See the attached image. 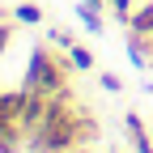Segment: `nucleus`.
<instances>
[{"instance_id":"f03ea898","label":"nucleus","mask_w":153,"mask_h":153,"mask_svg":"<svg viewBox=\"0 0 153 153\" xmlns=\"http://www.w3.org/2000/svg\"><path fill=\"white\" fill-rule=\"evenodd\" d=\"M68 55L60 60L51 47H34L30 60H26V76H22V89H34V94H47V98H55V94L68 89Z\"/></svg>"},{"instance_id":"20e7f679","label":"nucleus","mask_w":153,"mask_h":153,"mask_svg":"<svg viewBox=\"0 0 153 153\" xmlns=\"http://www.w3.org/2000/svg\"><path fill=\"white\" fill-rule=\"evenodd\" d=\"M128 64L136 68V72H145V68H153V38L149 34H136V30H128Z\"/></svg>"},{"instance_id":"9b49d317","label":"nucleus","mask_w":153,"mask_h":153,"mask_svg":"<svg viewBox=\"0 0 153 153\" xmlns=\"http://www.w3.org/2000/svg\"><path fill=\"white\" fill-rule=\"evenodd\" d=\"M13 22H17V26H43V9L30 4V0H22V4L13 9Z\"/></svg>"},{"instance_id":"423d86ee","label":"nucleus","mask_w":153,"mask_h":153,"mask_svg":"<svg viewBox=\"0 0 153 153\" xmlns=\"http://www.w3.org/2000/svg\"><path fill=\"white\" fill-rule=\"evenodd\" d=\"M22 119V89H13V94H0V123H17ZM22 128V123H17Z\"/></svg>"},{"instance_id":"9d476101","label":"nucleus","mask_w":153,"mask_h":153,"mask_svg":"<svg viewBox=\"0 0 153 153\" xmlns=\"http://www.w3.org/2000/svg\"><path fill=\"white\" fill-rule=\"evenodd\" d=\"M128 30H136V34H149V38H153V0H149V4H140L136 13H132Z\"/></svg>"},{"instance_id":"39448f33","label":"nucleus","mask_w":153,"mask_h":153,"mask_svg":"<svg viewBox=\"0 0 153 153\" xmlns=\"http://www.w3.org/2000/svg\"><path fill=\"white\" fill-rule=\"evenodd\" d=\"M123 132H128V140H132L136 153H153V136L145 132V123H140L136 111H123Z\"/></svg>"},{"instance_id":"ddd939ff","label":"nucleus","mask_w":153,"mask_h":153,"mask_svg":"<svg viewBox=\"0 0 153 153\" xmlns=\"http://www.w3.org/2000/svg\"><path fill=\"white\" fill-rule=\"evenodd\" d=\"M98 119H94V115L89 111H81V145H94V140H98Z\"/></svg>"},{"instance_id":"f8f14e48","label":"nucleus","mask_w":153,"mask_h":153,"mask_svg":"<svg viewBox=\"0 0 153 153\" xmlns=\"http://www.w3.org/2000/svg\"><path fill=\"white\" fill-rule=\"evenodd\" d=\"M106 13L115 17V22H132V13H136V4H132V0H106Z\"/></svg>"},{"instance_id":"7ed1b4c3","label":"nucleus","mask_w":153,"mask_h":153,"mask_svg":"<svg viewBox=\"0 0 153 153\" xmlns=\"http://www.w3.org/2000/svg\"><path fill=\"white\" fill-rule=\"evenodd\" d=\"M47 94H34V89H22V119H17V123H22V132H26V140H30V132L38 128V123H43V115H47Z\"/></svg>"},{"instance_id":"6e6552de","label":"nucleus","mask_w":153,"mask_h":153,"mask_svg":"<svg viewBox=\"0 0 153 153\" xmlns=\"http://www.w3.org/2000/svg\"><path fill=\"white\" fill-rule=\"evenodd\" d=\"M76 22H81L89 34H106V22H102V9H89V4H81L76 0Z\"/></svg>"},{"instance_id":"f3484780","label":"nucleus","mask_w":153,"mask_h":153,"mask_svg":"<svg viewBox=\"0 0 153 153\" xmlns=\"http://www.w3.org/2000/svg\"><path fill=\"white\" fill-rule=\"evenodd\" d=\"M81 4H89V9H102V13H106V0H81Z\"/></svg>"},{"instance_id":"0eeeda50","label":"nucleus","mask_w":153,"mask_h":153,"mask_svg":"<svg viewBox=\"0 0 153 153\" xmlns=\"http://www.w3.org/2000/svg\"><path fill=\"white\" fill-rule=\"evenodd\" d=\"M26 145V132L17 123H0V153H22Z\"/></svg>"},{"instance_id":"a211bd4d","label":"nucleus","mask_w":153,"mask_h":153,"mask_svg":"<svg viewBox=\"0 0 153 153\" xmlns=\"http://www.w3.org/2000/svg\"><path fill=\"white\" fill-rule=\"evenodd\" d=\"M72 153H98V149H94V145H76Z\"/></svg>"},{"instance_id":"2eb2a0df","label":"nucleus","mask_w":153,"mask_h":153,"mask_svg":"<svg viewBox=\"0 0 153 153\" xmlns=\"http://www.w3.org/2000/svg\"><path fill=\"white\" fill-rule=\"evenodd\" d=\"M98 85H102L106 94H119V89H123V81H119L115 72H98Z\"/></svg>"},{"instance_id":"6ab92c4d","label":"nucleus","mask_w":153,"mask_h":153,"mask_svg":"<svg viewBox=\"0 0 153 153\" xmlns=\"http://www.w3.org/2000/svg\"><path fill=\"white\" fill-rule=\"evenodd\" d=\"M9 17H13V13H4V4H0V22H9Z\"/></svg>"},{"instance_id":"f257e3e1","label":"nucleus","mask_w":153,"mask_h":153,"mask_svg":"<svg viewBox=\"0 0 153 153\" xmlns=\"http://www.w3.org/2000/svg\"><path fill=\"white\" fill-rule=\"evenodd\" d=\"M30 145H34V153H72L81 145V106L72 102L68 89L47 102L43 123L30 132Z\"/></svg>"},{"instance_id":"dca6fc26","label":"nucleus","mask_w":153,"mask_h":153,"mask_svg":"<svg viewBox=\"0 0 153 153\" xmlns=\"http://www.w3.org/2000/svg\"><path fill=\"white\" fill-rule=\"evenodd\" d=\"M13 47V22H0V55Z\"/></svg>"},{"instance_id":"aec40b11","label":"nucleus","mask_w":153,"mask_h":153,"mask_svg":"<svg viewBox=\"0 0 153 153\" xmlns=\"http://www.w3.org/2000/svg\"><path fill=\"white\" fill-rule=\"evenodd\" d=\"M111 153H119V149H111Z\"/></svg>"},{"instance_id":"1a4fd4ad","label":"nucleus","mask_w":153,"mask_h":153,"mask_svg":"<svg viewBox=\"0 0 153 153\" xmlns=\"http://www.w3.org/2000/svg\"><path fill=\"white\" fill-rule=\"evenodd\" d=\"M64 55H68V64H72L76 72H94V51H89V47H81V43H72V47H68Z\"/></svg>"},{"instance_id":"4468645a","label":"nucleus","mask_w":153,"mask_h":153,"mask_svg":"<svg viewBox=\"0 0 153 153\" xmlns=\"http://www.w3.org/2000/svg\"><path fill=\"white\" fill-rule=\"evenodd\" d=\"M47 38H51V43H55V47H64V51H68V47L76 43V38H72L68 30H60V26H51V30H47Z\"/></svg>"}]
</instances>
